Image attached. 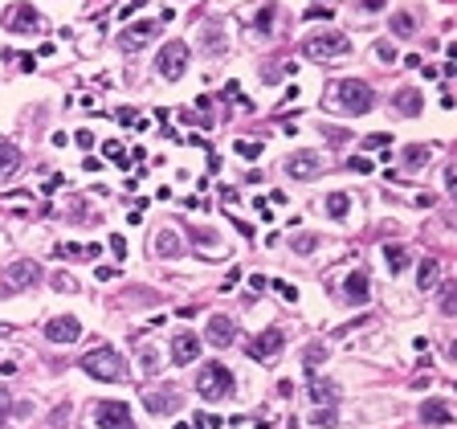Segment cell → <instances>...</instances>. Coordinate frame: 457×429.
Masks as SVG:
<instances>
[{
  "label": "cell",
  "mask_w": 457,
  "mask_h": 429,
  "mask_svg": "<svg viewBox=\"0 0 457 429\" xmlns=\"http://www.w3.org/2000/svg\"><path fill=\"white\" fill-rule=\"evenodd\" d=\"M111 254L119 258V262L127 258V237H123V233H114V237H111Z\"/></svg>",
  "instance_id": "44"
},
{
  "label": "cell",
  "mask_w": 457,
  "mask_h": 429,
  "mask_svg": "<svg viewBox=\"0 0 457 429\" xmlns=\"http://www.w3.org/2000/svg\"><path fill=\"white\" fill-rule=\"evenodd\" d=\"M74 143H78L82 151H94V131H86V127H82V131H74Z\"/></svg>",
  "instance_id": "42"
},
{
  "label": "cell",
  "mask_w": 457,
  "mask_h": 429,
  "mask_svg": "<svg viewBox=\"0 0 457 429\" xmlns=\"http://www.w3.org/2000/svg\"><path fill=\"white\" fill-rule=\"evenodd\" d=\"M53 290H65L70 295V290H78V282L70 278V274H53Z\"/></svg>",
  "instance_id": "47"
},
{
  "label": "cell",
  "mask_w": 457,
  "mask_h": 429,
  "mask_svg": "<svg viewBox=\"0 0 457 429\" xmlns=\"http://www.w3.org/2000/svg\"><path fill=\"white\" fill-rule=\"evenodd\" d=\"M180 237H176V229H160L155 233V254H163V258H180Z\"/></svg>",
  "instance_id": "23"
},
{
  "label": "cell",
  "mask_w": 457,
  "mask_h": 429,
  "mask_svg": "<svg viewBox=\"0 0 457 429\" xmlns=\"http://www.w3.org/2000/svg\"><path fill=\"white\" fill-rule=\"evenodd\" d=\"M90 421H94V429H135L127 401H98Z\"/></svg>",
  "instance_id": "6"
},
{
  "label": "cell",
  "mask_w": 457,
  "mask_h": 429,
  "mask_svg": "<svg viewBox=\"0 0 457 429\" xmlns=\"http://www.w3.org/2000/svg\"><path fill=\"white\" fill-rule=\"evenodd\" d=\"M274 17H277V4H274V0H261L258 17H253V29H258L261 37H270V33H274Z\"/></svg>",
  "instance_id": "22"
},
{
  "label": "cell",
  "mask_w": 457,
  "mask_h": 429,
  "mask_svg": "<svg viewBox=\"0 0 457 429\" xmlns=\"http://www.w3.org/2000/svg\"><path fill=\"white\" fill-rule=\"evenodd\" d=\"M16 168H21V151H16V143L0 139V176H13Z\"/></svg>",
  "instance_id": "24"
},
{
  "label": "cell",
  "mask_w": 457,
  "mask_h": 429,
  "mask_svg": "<svg viewBox=\"0 0 457 429\" xmlns=\"http://www.w3.org/2000/svg\"><path fill=\"white\" fill-rule=\"evenodd\" d=\"M404 66H408V70H421V66H424V62H421V53H408V58H404Z\"/></svg>",
  "instance_id": "53"
},
{
  "label": "cell",
  "mask_w": 457,
  "mask_h": 429,
  "mask_svg": "<svg viewBox=\"0 0 457 429\" xmlns=\"http://www.w3.org/2000/svg\"><path fill=\"white\" fill-rule=\"evenodd\" d=\"M188 119H196V123L209 131V127H212V99H209V94H200V99H196V107L188 111Z\"/></svg>",
  "instance_id": "28"
},
{
  "label": "cell",
  "mask_w": 457,
  "mask_h": 429,
  "mask_svg": "<svg viewBox=\"0 0 457 429\" xmlns=\"http://www.w3.org/2000/svg\"><path fill=\"white\" fill-rule=\"evenodd\" d=\"M143 405H147V413H155V417H172V413H180V393L176 389H151V393L143 396Z\"/></svg>",
  "instance_id": "11"
},
{
  "label": "cell",
  "mask_w": 457,
  "mask_h": 429,
  "mask_svg": "<svg viewBox=\"0 0 457 429\" xmlns=\"http://www.w3.org/2000/svg\"><path fill=\"white\" fill-rule=\"evenodd\" d=\"M437 278H441V262L437 258H424V262L417 266V286H421V290H433Z\"/></svg>",
  "instance_id": "21"
},
{
  "label": "cell",
  "mask_w": 457,
  "mask_h": 429,
  "mask_svg": "<svg viewBox=\"0 0 457 429\" xmlns=\"http://www.w3.org/2000/svg\"><path fill=\"white\" fill-rule=\"evenodd\" d=\"M139 364H143V372H147V376H151V372L160 368V356H155L151 347H143V356H139Z\"/></svg>",
  "instance_id": "41"
},
{
  "label": "cell",
  "mask_w": 457,
  "mask_h": 429,
  "mask_svg": "<svg viewBox=\"0 0 457 429\" xmlns=\"http://www.w3.org/2000/svg\"><path fill=\"white\" fill-rule=\"evenodd\" d=\"M188 41H163L160 58H155V70H160V78H167V82H180L184 78V70H188Z\"/></svg>",
  "instance_id": "5"
},
{
  "label": "cell",
  "mask_w": 457,
  "mask_h": 429,
  "mask_svg": "<svg viewBox=\"0 0 457 429\" xmlns=\"http://www.w3.org/2000/svg\"><path fill=\"white\" fill-rule=\"evenodd\" d=\"M9 417H13V393H9V389H0V425H4Z\"/></svg>",
  "instance_id": "39"
},
{
  "label": "cell",
  "mask_w": 457,
  "mask_h": 429,
  "mask_svg": "<svg viewBox=\"0 0 457 429\" xmlns=\"http://www.w3.org/2000/svg\"><path fill=\"white\" fill-rule=\"evenodd\" d=\"M457 311V282H445L441 290V315H453Z\"/></svg>",
  "instance_id": "32"
},
{
  "label": "cell",
  "mask_w": 457,
  "mask_h": 429,
  "mask_svg": "<svg viewBox=\"0 0 457 429\" xmlns=\"http://www.w3.org/2000/svg\"><path fill=\"white\" fill-rule=\"evenodd\" d=\"M147 0H131V4H123V9H119V17L127 21V17H135V13H139V9H143Z\"/></svg>",
  "instance_id": "50"
},
{
  "label": "cell",
  "mask_w": 457,
  "mask_h": 429,
  "mask_svg": "<svg viewBox=\"0 0 457 429\" xmlns=\"http://www.w3.org/2000/svg\"><path fill=\"white\" fill-rule=\"evenodd\" d=\"M82 372L94 380H106V384H119V380H127V368H123V356L114 352V347H90L86 356H82Z\"/></svg>",
  "instance_id": "2"
},
{
  "label": "cell",
  "mask_w": 457,
  "mask_h": 429,
  "mask_svg": "<svg viewBox=\"0 0 457 429\" xmlns=\"http://www.w3.org/2000/svg\"><path fill=\"white\" fill-rule=\"evenodd\" d=\"M421 421H424V425H433V429L453 425V409H449V401H441V396H429V401L421 405Z\"/></svg>",
  "instance_id": "14"
},
{
  "label": "cell",
  "mask_w": 457,
  "mask_h": 429,
  "mask_svg": "<svg viewBox=\"0 0 457 429\" xmlns=\"http://www.w3.org/2000/svg\"><path fill=\"white\" fill-rule=\"evenodd\" d=\"M37 278H41V266L21 258V262H13L4 274H0V295H21V290H25V286H33Z\"/></svg>",
  "instance_id": "7"
},
{
  "label": "cell",
  "mask_w": 457,
  "mask_h": 429,
  "mask_svg": "<svg viewBox=\"0 0 457 429\" xmlns=\"http://www.w3.org/2000/svg\"><path fill=\"white\" fill-rule=\"evenodd\" d=\"M388 143H392V135H384V131H375V135H368V139H363V148H388Z\"/></svg>",
  "instance_id": "46"
},
{
  "label": "cell",
  "mask_w": 457,
  "mask_h": 429,
  "mask_svg": "<svg viewBox=\"0 0 457 429\" xmlns=\"http://www.w3.org/2000/svg\"><path fill=\"white\" fill-rule=\"evenodd\" d=\"M302 17H307V21H331V4H310V9H307V13H302Z\"/></svg>",
  "instance_id": "40"
},
{
  "label": "cell",
  "mask_w": 457,
  "mask_h": 429,
  "mask_svg": "<svg viewBox=\"0 0 457 429\" xmlns=\"http://www.w3.org/2000/svg\"><path fill=\"white\" fill-rule=\"evenodd\" d=\"M392 107H396V111H400V115L404 119H417L421 115V94H417V90H396V99H392Z\"/></svg>",
  "instance_id": "20"
},
{
  "label": "cell",
  "mask_w": 457,
  "mask_h": 429,
  "mask_svg": "<svg viewBox=\"0 0 457 429\" xmlns=\"http://www.w3.org/2000/svg\"><path fill=\"white\" fill-rule=\"evenodd\" d=\"M347 172H356V176H368V172H372V160H368V156H351V160H347Z\"/></svg>",
  "instance_id": "37"
},
{
  "label": "cell",
  "mask_w": 457,
  "mask_h": 429,
  "mask_svg": "<svg viewBox=\"0 0 457 429\" xmlns=\"http://www.w3.org/2000/svg\"><path fill=\"white\" fill-rule=\"evenodd\" d=\"M200 50L204 53H225L228 41H225V21L221 17H209L204 21V29H200Z\"/></svg>",
  "instance_id": "15"
},
{
  "label": "cell",
  "mask_w": 457,
  "mask_h": 429,
  "mask_svg": "<svg viewBox=\"0 0 457 429\" xmlns=\"http://www.w3.org/2000/svg\"><path fill=\"white\" fill-rule=\"evenodd\" d=\"M375 58H380V62H396V45H388V41H375Z\"/></svg>",
  "instance_id": "45"
},
{
  "label": "cell",
  "mask_w": 457,
  "mask_h": 429,
  "mask_svg": "<svg viewBox=\"0 0 457 429\" xmlns=\"http://www.w3.org/2000/svg\"><path fill=\"white\" fill-rule=\"evenodd\" d=\"M53 254H57V258H86V246H74V241H57V246H53Z\"/></svg>",
  "instance_id": "36"
},
{
  "label": "cell",
  "mask_w": 457,
  "mask_h": 429,
  "mask_svg": "<svg viewBox=\"0 0 457 429\" xmlns=\"http://www.w3.org/2000/svg\"><path fill=\"white\" fill-rule=\"evenodd\" d=\"M363 9H368V13H375V9H384V0H363Z\"/></svg>",
  "instance_id": "55"
},
{
  "label": "cell",
  "mask_w": 457,
  "mask_h": 429,
  "mask_svg": "<svg viewBox=\"0 0 457 429\" xmlns=\"http://www.w3.org/2000/svg\"><path fill=\"white\" fill-rule=\"evenodd\" d=\"M326 356V344H310L307 352H302V364H307V376H319V364H323Z\"/></svg>",
  "instance_id": "29"
},
{
  "label": "cell",
  "mask_w": 457,
  "mask_h": 429,
  "mask_svg": "<svg viewBox=\"0 0 457 429\" xmlns=\"http://www.w3.org/2000/svg\"><path fill=\"white\" fill-rule=\"evenodd\" d=\"M282 168H286V176H294V180H314L323 172V156L319 151H294Z\"/></svg>",
  "instance_id": "9"
},
{
  "label": "cell",
  "mask_w": 457,
  "mask_h": 429,
  "mask_svg": "<svg viewBox=\"0 0 457 429\" xmlns=\"http://www.w3.org/2000/svg\"><path fill=\"white\" fill-rule=\"evenodd\" d=\"M233 340H237V323H233L228 315H212L209 319V344L225 347V344H233Z\"/></svg>",
  "instance_id": "17"
},
{
  "label": "cell",
  "mask_w": 457,
  "mask_h": 429,
  "mask_svg": "<svg viewBox=\"0 0 457 429\" xmlns=\"http://www.w3.org/2000/svg\"><path fill=\"white\" fill-rule=\"evenodd\" d=\"M94 278H98V282H114V278H123V266H94Z\"/></svg>",
  "instance_id": "38"
},
{
  "label": "cell",
  "mask_w": 457,
  "mask_h": 429,
  "mask_svg": "<svg viewBox=\"0 0 457 429\" xmlns=\"http://www.w3.org/2000/svg\"><path fill=\"white\" fill-rule=\"evenodd\" d=\"M282 344H286V335H282V331H261L258 340L249 344V356H253V360H265V356L282 352Z\"/></svg>",
  "instance_id": "19"
},
{
  "label": "cell",
  "mask_w": 457,
  "mask_h": 429,
  "mask_svg": "<svg viewBox=\"0 0 457 429\" xmlns=\"http://www.w3.org/2000/svg\"><path fill=\"white\" fill-rule=\"evenodd\" d=\"M16 62H21V66H25V70H37V58H33V53H21Z\"/></svg>",
  "instance_id": "54"
},
{
  "label": "cell",
  "mask_w": 457,
  "mask_h": 429,
  "mask_svg": "<svg viewBox=\"0 0 457 429\" xmlns=\"http://www.w3.org/2000/svg\"><path fill=\"white\" fill-rule=\"evenodd\" d=\"M200 356V335L196 331H176L172 340V364H192Z\"/></svg>",
  "instance_id": "16"
},
{
  "label": "cell",
  "mask_w": 457,
  "mask_h": 429,
  "mask_svg": "<svg viewBox=\"0 0 457 429\" xmlns=\"http://www.w3.org/2000/svg\"><path fill=\"white\" fill-rule=\"evenodd\" d=\"M319 246H323V237H319V233H302V237H294V254H314Z\"/></svg>",
  "instance_id": "31"
},
{
  "label": "cell",
  "mask_w": 457,
  "mask_h": 429,
  "mask_svg": "<svg viewBox=\"0 0 457 429\" xmlns=\"http://www.w3.org/2000/svg\"><path fill=\"white\" fill-rule=\"evenodd\" d=\"M445 188H449V192L457 188V168H445Z\"/></svg>",
  "instance_id": "52"
},
{
  "label": "cell",
  "mask_w": 457,
  "mask_h": 429,
  "mask_svg": "<svg viewBox=\"0 0 457 429\" xmlns=\"http://www.w3.org/2000/svg\"><path fill=\"white\" fill-rule=\"evenodd\" d=\"M270 286H274V290L286 298V303H294V298H298V286H290V282H270Z\"/></svg>",
  "instance_id": "48"
},
{
  "label": "cell",
  "mask_w": 457,
  "mask_h": 429,
  "mask_svg": "<svg viewBox=\"0 0 457 429\" xmlns=\"http://www.w3.org/2000/svg\"><path fill=\"white\" fill-rule=\"evenodd\" d=\"M314 425L331 429V425H335V409H314Z\"/></svg>",
  "instance_id": "43"
},
{
  "label": "cell",
  "mask_w": 457,
  "mask_h": 429,
  "mask_svg": "<svg viewBox=\"0 0 457 429\" xmlns=\"http://www.w3.org/2000/svg\"><path fill=\"white\" fill-rule=\"evenodd\" d=\"M310 401H314L319 409H335V401H339V384H335V380L310 376Z\"/></svg>",
  "instance_id": "18"
},
{
  "label": "cell",
  "mask_w": 457,
  "mask_h": 429,
  "mask_svg": "<svg viewBox=\"0 0 457 429\" xmlns=\"http://www.w3.org/2000/svg\"><path fill=\"white\" fill-rule=\"evenodd\" d=\"M160 29H163L160 21H139V25H127V29H123V37H119V45H123V50H143L147 41L160 33Z\"/></svg>",
  "instance_id": "12"
},
{
  "label": "cell",
  "mask_w": 457,
  "mask_h": 429,
  "mask_svg": "<svg viewBox=\"0 0 457 429\" xmlns=\"http://www.w3.org/2000/svg\"><path fill=\"white\" fill-rule=\"evenodd\" d=\"M102 156H106V160H114V164H123V168H131V160H127V151H123V143H119V139H106V143H102Z\"/></svg>",
  "instance_id": "30"
},
{
  "label": "cell",
  "mask_w": 457,
  "mask_h": 429,
  "mask_svg": "<svg viewBox=\"0 0 457 429\" xmlns=\"http://www.w3.org/2000/svg\"><path fill=\"white\" fill-rule=\"evenodd\" d=\"M412 29H417V25H412V17H408V13H392V33L408 37Z\"/></svg>",
  "instance_id": "34"
},
{
  "label": "cell",
  "mask_w": 457,
  "mask_h": 429,
  "mask_svg": "<svg viewBox=\"0 0 457 429\" xmlns=\"http://www.w3.org/2000/svg\"><path fill=\"white\" fill-rule=\"evenodd\" d=\"M412 205H417V209H433V205H437V197H433V192H417V197H412Z\"/></svg>",
  "instance_id": "49"
},
{
  "label": "cell",
  "mask_w": 457,
  "mask_h": 429,
  "mask_svg": "<svg viewBox=\"0 0 457 429\" xmlns=\"http://www.w3.org/2000/svg\"><path fill=\"white\" fill-rule=\"evenodd\" d=\"M82 335V323L74 315H57V319H49L45 323V340L49 344H74Z\"/></svg>",
  "instance_id": "10"
},
{
  "label": "cell",
  "mask_w": 457,
  "mask_h": 429,
  "mask_svg": "<svg viewBox=\"0 0 457 429\" xmlns=\"http://www.w3.org/2000/svg\"><path fill=\"white\" fill-rule=\"evenodd\" d=\"M65 417H70V401H62L57 409L49 413V417H45V425H41V429H62V421H65Z\"/></svg>",
  "instance_id": "33"
},
{
  "label": "cell",
  "mask_w": 457,
  "mask_h": 429,
  "mask_svg": "<svg viewBox=\"0 0 457 429\" xmlns=\"http://www.w3.org/2000/svg\"><path fill=\"white\" fill-rule=\"evenodd\" d=\"M429 156H433V148H429V143H412V148H404V164H408V172H417L421 164H429Z\"/></svg>",
  "instance_id": "27"
},
{
  "label": "cell",
  "mask_w": 457,
  "mask_h": 429,
  "mask_svg": "<svg viewBox=\"0 0 457 429\" xmlns=\"http://www.w3.org/2000/svg\"><path fill=\"white\" fill-rule=\"evenodd\" d=\"M384 262H388V274H400V270L408 266V249L388 241V246H384Z\"/></svg>",
  "instance_id": "26"
},
{
  "label": "cell",
  "mask_w": 457,
  "mask_h": 429,
  "mask_svg": "<svg viewBox=\"0 0 457 429\" xmlns=\"http://www.w3.org/2000/svg\"><path fill=\"white\" fill-rule=\"evenodd\" d=\"M323 209L335 217V221H343V217L351 213V197H347V192H331V197L323 200Z\"/></svg>",
  "instance_id": "25"
},
{
  "label": "cell",
  "mask_w": 457,
  "mask_h": 429,
  "mask_svg": "<svg viewBox=\"0 0 457 429\" xmlns=\"http://www.w3.org/2000/svg\"><path fill=\"white\" fill-rule=\"evenodd\" d=\"M302 53L310 62H335L343 53H351V41H347V33H314L302 37Z\"/></svg>",
  "instance_id": "4"
},
{
  "label": "cell",
  "mask_w": 457,
  "mask_h": 429,
  "mask_svg": "<svg viewBox=\"0 0 457 429\" xmlns=\"http://www.w3.org/2000/svg\"><path fill=\"white\" fill-rule=\"evenodd\" d=\"M368 298H372V282H368V274H363V270H351V274L343 278V303L359 307V303H368Z\"/></svg>",
  "instance_id": "13"
},
{
  "label": "cell",
  "mask_w": 457,
  "mask_h": 429,
  "mask_svg": "<svg viewBox=\"0 0 457 429\" xmlns=\"http://www.w3.org/2000/svg\"><path fill=\"white\" fill-rule=\"evenodd\" d=\"M237 282H241V270H237V266H228V274H225V286H237Z\"/></svg>",
  "instance_id": "51"
},
{
  "label": "cell",
  "mask_w": 457,
  "mask_h": 429,
  "mask_svg": "<svg viewBox=\"0 0 457 429\" xmlns=\"http://www.w3.org/2000/svg\"><path fill=\"white\" fill-rule=\"evenodd\" d=\"M233 151H237V156H245V160H258L261 143H253V139H237V143H233Z\"/></svg>",
  "instance_id": "35"
},
{
  "label": "cell",
  "mask_w": 457,
  "mask_h": 429,
  "mask_svg": "<svg viewBox=\"0 0 457 429\" xmlns=\"http://www.w3.org/2000/svg\"><path fill=\"white\" fill-rule=\"evenodd\" d=\"M41 13L33 9V4H13L9 13H4V29L9 33H41Z\"/></svg>",
  "instance_id": "8"
},
{
  "label": "cell",
  "mask_w": 457,
  "mask_h": 429,
  "mask_svg": "<svg viewBox=\"0 0 457 429\" xmlns=\"http://www.w3.org/2000/svg\"><path fill=\"white\" fill-rule=\"evenodd\" d=\"M196 393L204 396V401H221V396L233 393V372H228L225 364H200L196 368Z\"/></svg>",
  "instance_id": "3"
},
{
  "label": "cell",
  "mask_w": 457,
  "mask_h": 429,
  "mask_svg": "<svg viewBox=\"0 0 457 429\" xmlns=\"http://www.w3.org/2000/svg\"><path fill=\"white\" fill-rule=\"evenodd\" d=\"M375 107V90L363 78H339L326 90V111H339V115H368Z\"/></svg>",
  "instance_id": "1"
}]
</instances>
